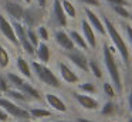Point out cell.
<instances>
[{
    "label": "cell",
    "mask_w": 132,
    "mask_h": 122,
    "mask_svg": "<svg viewBox=\"0 0 132 122\" xmlns=\"http://www.w3.org/2000/svg\"><path fill=\"white\" fill-rule=\"evenodd\" d=\"M6 95H7L9 99H12L13 102H16V104H19V105L29 104V101H30L29 96L24 95L20 90H16V88H10V90L6 92Z\"/></svg>",
    "instance_id": "cell-19"
},
{
    "label": "cell",
    "mask_w": 132,
    "mask_h": 122,
    "mask_svg": "<svg viewBox=\"0 0 132 122\" xmlns=\"http://www.w3.org/2000/svg\"><path fill=\"white\" fill-rule=\"evenodd\" d=\"M40 20V14L36 9H24V16H23V23L26 27H34Z\"/></svg>",
    "instance_id": "cell-18"
},
{
    "label": "cell",
    "mask_w": 132,
    "mask_h": 122,
    "mask_svg": "<svg viewBox=\"0 0 132 122\" xmlns=\"http://www.w3.org/2000/svg\"><path fill=\"white\" fill-rule=\"evenodd\" d=\"M102 62L105 65V70L108 72L109 77V82L114 85L117 94H122L123 91V82H122V75H121L119 67H118V62L115 60V50L114 45L109 44H104L102 45Z\"/></svg>",
    "instance_id": "cell-1"
},
{
    "label": "cell",
    "mask_w": 132,
    "mask_h": 122,
    "mask_svg": "<svg viewBox=\"0 0 132 122\" xmlns=\"http://www.w3.org/2000/svg\"><path fill=\"white\" fill-rule=\"evenodd\" d=\"M37 2V4H38V7L40 9H44L46 7V4H47V0H36Z\"/></svg>",
    "instance_id": "cell-38"
},
{
    "label": "cell",
    "mask_w": 132,
    "mask_h": 122,
    "mask_svg": "<svg viewBox=\"0 0 132 122\" xmlns=\"http://www.w3.org/2000/svg\"><path fill=\"white\" fill-rule=\"evenodd\" d=\"M0 108L4 109L12 118L17 119V121L24 122V121H29L30 119L29 109H26L24 107H20L19 104L13 102L12 99H9L7 96H0Z\"/></svg>",
    "instance_id": "cell-4"
},
{
    "label": "cell",
    "mask_w": 132,
    "mask_h": 122,
    "mask_svg": "<svg viewBox=\"0 0 132 122\" xmlns=\"http://www.w3.org/2000/svg\"><path fill=\"white\" fill-rule=\"evenodd\" d=\"M88 71L92 74V75L95 77L97 79H101L102 78V68H101V64L97 61V60H94V58H91V60H88Z\"/></svg>",
    "instance_id": "cell-24"
},
{
    "label": "cell",
    "mask_w": 132,
    "mask_h": 122,
    "mask_svg": "<svg viewBox=\"0 0 132 122\" xmlns=\"http://www.w3.org/2000/svg\"><path fill=\"white\" fill-rule=\"evenodd\" d=\"M37 36H38V38L43 40L44 43H47V41L50 40V33H48V30H47L46 26H38V28H37Z\"/></svg>",
    "instance_id": "cell-31"
},
{
    "label": "cell",
    "mask_w": 132,
    "mask_h": 122,
    "mask_svg": "<svg viewBox=\"0 0 132 122\" xmlns=\"http://www.w3.org/2000/svg\"><path fill=\"white\" fill-rule=\"evenodd\" d=\"M4 10L6 13L12 17L14 21H21L24 16V7L20 4L17 0H6L4 3Z\"/></svg>",
    "instance_id": "cell-10"
},
{
    "label": "cell",
    "mask_w": 132,
    "mask_h": 122,
    "mask_svg": "<svg viewBox=\"0 0 132 122\" xmlns=\"http://www.w3.org/2000/svg\"><path fill=\"white\" fill-rule=\"evenodd\" d=\"M81 30H82V37L85 38L88 47L92 48V50H95V48H97V44H98L97 37H95V30L91 27V24L87 21V19L81 20Z\"/></svg>",
    "instance_id": "cell-12"
},
{
    "label": "cell",
    "mask_w": 132,
    "mask_h": 122,
    "mask_svg": "<svg viewBox=\"0 0 132 122\" xmlns=\"http://www.w3.org/2000/svg\"><path fill=\"white\" fill-rule=\"evenodd\" d=\"M6 78H7V81H9V84L12 85L13 88H16V90H19V88L23 85V82L26 81L21 75H17V74H14V72H7Z\"/></svg>",
    "instance_id": "cell-25"
},
{
    "label": "cell",
    "mask_w": 132,
    "mask_h": 122,
    "mask_svg": "<svg viewBox=\"0 0 132 122\" xmlns=\"http://www.w3.org/2000/svg\"><path fill=\"white\" fill-rule=\"evenodd\" d=\"M29 113H30V119H33V121H40V119H44V118H51V115H53V112L50 109L40 108V107L29 108Z\"/></svg>",
    "instance_id": "cell-20"
},
{
    "label": "cell",
    "mask_w": 132,
    "mask_h": 122,
    "mask_svg": "<svg viewBox=\"0 0 132 122\" xmlns=\"http://www.w3.org/2000/svg\"><path fill=\"white\" fill-rule=\"evenodd\" d=\"M19 90H20L21 92L24 94V95L29 96L30 99H34V101H37V102L43 101V95L40 94V91H38L37 88H36L30 81H24V82H23V85H21V87L19 88Z\"/></svg>",
    "instance_id": "cell-15"
},
{
    "label": "cell",
    "mask_w": 132,
    "mask_h": 122,
    "mask_svg": "<svg viewBox=\"0 0 132 122\" xmlns=\"http://www.w3.org/2000/svg\"><path fill=\"white\" fill-rule=\"evenodd\" d=\"M44 99H46V102L48 104V107L51 108L54 112L67 113V111H68V107H67V104L64 102V99L61 98V96H58L57 94L47 92L46 95H44Z\"/></svg>",
    "instance_id": "cell-9"
},
{
    "label": "cell",
    "mask_w": 132,
    "mask_h": 122,
    "mask_svg": "<svg viewBox=\"0 0 132 122\" xmlns=\"http://www.w3.org/2000/svg\"><path fill=\"white\" fill-rule=\"evenodd\" d=\"M78 90H80V92H82V94H88V95H95V94L98 92L97 85H95L92 81H84V82H80V84H78Z\"/></svg>",
    "instance_id": "cell-23"
},
{
    "label": "cell",
    "mask_w": 132,
    "mask_h": 122,
    "mask_svg": "<svg viewBox=\"0 0 132 122\" xmlns=\"http://www.w3.org/2000/svg\"><path fill=\"white\" fill-rule=\"evenodd\" d=\"M54 40H55V43H57V44L60 45V47L63 48L64 51H65V53H70V51L75 50V45H74V43H72L70 34L67 33V31H64L63 28H60V30H55V33H54Z\"/></svg>",
    "instance_id": "cell-11"
},
{
    "label": "cell",
    "mask_w": 132,
    "mask_h": 122,
    "mask_svg": "<svg viewBox=\"0 0 132 122\" xmlns=\"http://www.w3.org/2000/svg\"><path fill=\"white\" fill-rule=\"evenodd\" d=\"M131 2H132V0H131Z\"/></svg>",
    "instance_id": "cell-47"
},
{
    "label": "cell",
    "mask_w": 132,
    "mask_h": 122,
    "mask_svg": "<svg viewBox=\"0 0 132 122\" xmlns=\"http://www.w3.org/2000/svg\"><path fill=\"white\" fill-rule=\"evenodd\" d=\"M16 67H17L19 72H21V77H24L29 81L33 78V71H31V67H30V62L23 55H19L16 58Z\"/></svg>",
    "instance_id": "cell-16"
},
{
    "label": "cell",
    "mask_w": 132,
    "mask_h": 122,
    "mask_svg": "<svg viewBox=\"0 0 132 122\" xmlns=\"http://www.w3.org/2000/svg\"><path fill=\"white\" fill-rule=\"evenodd\" d=\"M17 2H20V0H17Z\"/></svg>",
    "instance_id": "cell-46"
},
{
    "label": "cell",
    "mask_w": 132,
    "mask_h": 122,
    "mask_svg": "<svg viewBox=\"0 0 132 122\" xmlns=\"http://www.w3.org/2000/svg\"><path fill=\"white\" fill-rule=\"evenodd\" d=\"M9 119H10V115L4 109L0 108V122H9Z\"/></svg>",
    "instance_id": "cell-36"
},
{
    "label": "cell",
    "mask_w": 132,
    "mask_h": 122,
    "mask_svg": "<svg viewBox=\"0 0 132 122\" xmlns=\"http://www.w3.org/2000/svg\"><path fill=\"white\" fill-rule=\"evenodd\" d=\"M72 98L74 101L80 105L82 109L85 111H100L101 104L95 96L88 95V94H82V92H72Z\"/></svg>",
    "instance_id": "cell-5"
},
{
    "label": "cell",
    "mask_w": 132,
    "mask_h": 122,
    "mask_svg": "<svg viewBox=\"0 0 132 122\" xmlns=\"http://www.w3.org/2000/svg\"><path fill=\"white\" fill-rule=\"evenodd\" d=\"M65 57L78 70L84 71V72H88V58H87V55L81 50L75 48V50L70 51V53H65Z\"/></svg>",
    "instance_id": "cell-6"
},
{
    "label": "cell",
    "mask_w": 132,
    "mask_h": 122,
    "mask_svg": "<svg viewBox=\"0 0 132 122\" xmlns=\"http://www.w3.org/2000/svg\"><path fill=\"white\" fill-rule=\"evenodd\" d=\"M58 72H60V77L64 82L72 85V84H78L80 82V75L70 67L68 64H65L64 61L58 62Z\"/></svg>",
    "instance_id": "cell-8"
},
{
    "label": "cell",
    "mask_w": 132,
    "mask_h": 122,
    "mask_svg": "<svg viewBox=\"0 0 132 122\" xmlns=\"http://www.w3.org/2000/svg\"><path fill=\"white\" fill-rule=\"evenodd\" d=\"M10 65V54L3 45H0V68L4 70Z\"/></svg>",
    "instance_id": "cell-27"
},
{
    "label": "cell",
    "mask_w": 132,
    "mask_h": 122,
    "mask_svg": "<svg viewBox=\"0 0 132 122\" xmlns=\"http://www.w3.org/2000/svg\"><path fill=\"white\" fill-rule=\"evenodd\" d=\"M115 112H117V104L111 99L105 101L102 104V107L100 108V113L102 116H114Z\"/></svg>",
    "instance_id": "cell-22"
},
{
    "label": "cell",
    "mask_w": 132,
    "mask_h": 122,
    "mask_svg": "<svg viewBox=\"0 0 132 122\" xmlns=\"http://www.w3.org/2000/svg\"><path fill=\"white\" fill-rule=\"evenodd\" d=\"M26 33H27V38H29V41L31 43L33 47L36 48L38 44H40V38H38V36H37V31H36L33 27H27Z\"/></svg>",
    "instance_id": "cell-28"
},
{
    "label": "cell",
    "mask_w": 132,
    "mask_h": 122,
    "mask_svg": "<svg viewBox=\"0 0 132 122\" xmlns=\"http://www.w3.org/2000/svg\"><path fill=\"white\" fill-rule=\"evenodd\" d=\"M36 57H37V61L41 64H48L50 62L51 53H50V47L47 45V43H40L36 47Z\"/></svg>",
    "instance_id": "cell-17"
},
{
    "label": "cell",
    "mask_w": 132,
    "mask_h": 122,
    "mask_svg": "<svg viewBox=\"0 0 132 122\" xmlns=\"http://www.w3.org/2000/svg\"><path fill=\"white\" fill-rule=\"evenodd\" d=\"M61 4H63L64 13H65L67 17H70V19H75L77 17V9H75V6L70 0H61Z\"/></svg>",
    "instance_id": "cell-26"
},
{
    "label": "cell",
    "mask_w": 132,
    "mask_h": 122,
    "mask_svg": "<svg viewBox=\"0 0 132 122\" xmlns=\"http://www.w3.org/2000/svg\"><path fill=\"white\" fill-rule=\"evenodd\" d=\"M84 13H85V19H87V21L91 24V27L94 28L97 33H100V34H106V31H105V26H104V23H102V20L100 19V17L97 16V14L94 13V11L91 10L89 7H84Z\"/></svg>",
    "instance_id": "cell-13"
},
{
    "label": "cell",
    "mask_w": 132,
    "mask_h": 122,
    "mask_svg": "<svg viewBox=\"0 0 132 122\" xmlns=\"http://www.w3.org/2000/svg\"><path fill=\"white\" fill-rule=\"evenodd\" d=\"M102 23H104V26H105V31H106V34H108L109 40H111L112 45H114L115 50L118 51V54L121 55L123 64H125L126 67H129L131 53H129V48H128V44H126L125 37L121 34V31L117 28V26L114 24V21H112L108 16L102 17Z\"/></svg>",
    "instance_id": "cell-2"
},
{
    "label": "cell",
    "mask_w": 132,
    "mask_h": 122,
    "mask_svg": "<svg viewBox=\"0 0 132 122\" xmlns=\"http://www.w3.org/2000/svg\"><path fill=\"white\" fill-rule=\"evenodd\" d=\"M9 90H10V84L7 81V78L6 77H0V92L6 94Z\"/></svg>",
    "instance_id": "cell-32"
},
{
    "label": "cell",
    "mask_w": 132,
    "mask_h": 122,
    "mask_svg": "<svg viewBox=\"0 0 132 122\" xmlns=\"http://www.w3.org/2000/svg\"><path fill=\"white\" fill-rule=\"evenodd\" d=\"M78 2L85 4V6H91V7H98L101 4L100 0H78Z\"/></svg>",
    "instance_id": "cell-34"
},
{
    "label": "cell",
    "mask_w": 132,
    "mask_h": 122,
    "mask_svg": "<svg viewBox=\"0 0 132 122\" xmlns=\"http://www.w3.org/2000/svg\"><path fill=\"white\" fill-rule=\"evenodd\" d=\"M50 122H74V121H67V119H57V121H50Z\"/></svg>",
    "instance_id": "cell-40"
},
{
    "label": "cell",
    "mask_w": 132,
    "mask_h": 122,
    "mask_svg": "<svg viewBox=\"0 0 132 122\" xmlns=\"http://www.w3.org/2000/svg\"><path fill=\"white\" fill-rule=\"evenodd\" d=\"M112 10L115 11V14H117V16L122 17V19H129L131 11H129L125 6H112Z\"/></svg>",
    "instance_id": "cell-30"
},
{
    "label": "cell",
    "mask_w": 132,
    "mask_h": 122,
    "mask_svg": "<svg viewBox=\"0 0 132 122\" xmlns=\"http://www.w3.org/2000/svg\"><path fill=\"white\" fill-rule=\"evenodd\" d=\"M17 122H23V121H17Z\"/></svg>",
    "instance_id": "cell-45"
},
{
    "label": "cell",
    "mask_w": 132,
    "mask_h": 122,
    "mask_svg": "<svg viewBox=\"0 0 132 122\" xmlns=\"http://www.w3.org/2000/svg\"><path fill=\"white\" fill-rule=\"evenodd\" d=\"M123 30H125V38L128 40V43L132 45V26L131 24H125L123 26Z\"/></svg>",
    "instance_id": "cell-33"
},
{
    "label": "cell",
    "mask_w": 132,
    "mask_h": 122,
    "mask_svg": "<svg viewBox=\"0 0 132 122\" xmlns=\"http://www.w3.org/2000/svg\"><path fill=\"white\" fill-rule=\"evenodd\" d=\"M105 2L109 3V4H112V6H125L126 7V4H128L126 0H105Z\"/></svg>",
    "instance_id": "cell-35"
},
{
    "label": "cell",
    "mask_w": 132,
    "mask_h": 122,
    "mask_svg": "<svg viewBox=\"0 0 132 122\" xmlns=\"http://www.w3.org/2000/svg\"><path fill=\"white\" fill-rule=\"evenodd\" d=\"M34 122H40V121H34Z\"/></svg>",
    "instance_id": "cell-44"
},
{
    "label": "cell",
    "mask_w": 132,
    "mask_h": 122,
    "mask_svg": "<svg viewBox=\"0 0 132 122\" xmlns=\"http://www.w3.org/2000/svg\"><path fill=\"white\" fill-rule=\"evenodd\" d=\"M102 91H104V94H105V95L108 96L109 99H112V98H115V96H118L117 91H115L114 85H112L111 82H104V84H102Z\"/></svg>",
    "instance_id": "cell-29"
},
{
    "label": "cell",
    "mask_w": 132,
    "mask_h": 122,
    "mask_svg": "<svg viewBox=\"0 0 132 122\" xmlns=\"http://www.w3.org/2000/svg\"><path fill=\"white\" fill-rule=\"evenodd\" d=\"M75 122H94V121L87 119V118H77V121H75Z\"/></svg>",
    "instance_id": "cell-39"
},
{
    "label": "cell",
    "mask_w": 132,
    "mask_h": 122,
    "mask_svg": "<svg viewBox=\"0 0 132 122\" xmlns=\"http://www.w3.org/2000/svg\"><path fill=\"white\" fill-rule=\"evenodd\" d=\"M53 16H54V21L57 23V26H60V27H65L67 26L68 17L64 13L61 0H53Z\"/></svg>",
    "instance_id": "cell-14"
},
{
    "label": "cell",
    "mask_w": 132,
    "mask_h": 122,
    "mask_svg": "<svg viewBox=\"0 0 132 122\" xmlns=\"http://www.w3.org/2000/svg\"><path fill=\"white\" fill-rule=\"evenodd\" d=\"M128 122H132V116H131V118H128Z\"/></svg>",
    "instance_id": "cell-42"
},
{
    "label": "cell",
    "mask_w": 132,
    "mask_h": 122,
    "mask_svg": "<svg viewBox=\"0 0 132 122\" xmlns=\"http://www.w3.org/2000/svg\"><path fill=\"white\" fill-rule=\"evenodd\" d=\"M68 34H70V37H71L72 43H74L75 48H78V50H81V51H87L89 48L88 44H87V41H85V38L82 37V34H80L78 31H75V30L70 31Z\"/></svg>",
    "instance_id": "cell-21"
},
{
    "label": "cell",
    "mask_w": 132,
    "mask_h": 122,
    "mask_svg": "<svg viewBox=\"0 0 132 122\" xmlns=\"http://www.w3.org/2000/svg\"><path fill=\"white\" fill-rule=\"evenodd\" d=\"M126 104H128V109L132 115V90L128 92V96H126Z\"/></svg>",
    "instance_id": "cell-37"
},
{
    "label": "cell",
    "mask_w": 132,
    "mask_h": 122,
    "mask_svg": "<svg viewBox=\"0 0 132 122\" xmlns=\"http://www.w3.org/2000/svg\"><path fill=\"white\" fill-rule=\"evenodd\" d=\"M129 19H131V21H132V13H131V14H129Z\"/></svg>",
    "instance_id": "cell-43"
},
{
    "label": "cell",
    "mask_w": 132,
    "mask_h": 122,
    "mask_svg": "<svg viewBox=\"0 0 132 122\" xmlns=\"http://www.w3.org/2000/svg\"><path fill=\"white\" fill-rule=\"evenodd\" d=\"M30 67H31V71L34 72V75L38 78V81L43 82L44 85L55 88V90L61 88L60 78L55 75L54 71H53L47 64H41V62H38V61H31Z\"/></svg>",
    "instance_id": "cell-3"
},
{
    "label": "cell",
    "mask_w": 132,
    "mask_h": 122,
    "mask_svg": "<svg viewBox=\"0 0 132 122\" xmlns=\"http://www.w3.org/2000/svg\"><path fill=\"white\" fill-rule=\"evenodd\" d=\"M23 2H24V3H26V4H30V3H31V2H33V0H23Z\"/></svg>",
    "instance_id": "cell-41"
},
{
    "label": "cell",
    "mask_w": 132,
    "mask_h": 122,
    "mask_svg": "<svg viewBox=\"0 0 132 122\" xmlns=\"http://www.w3.org/2000/svg\"><path fill=\"white\" fill-rule=\"evenodd\" d=\"M0 33L3 34V37L7 40L9 43H12L13 45H19V41H17V37H16V33H14V27H13L12 21L6 19V16L0 13Z\"/></svg>",
    "instance_id": "cell-7"
}]
</instances>
